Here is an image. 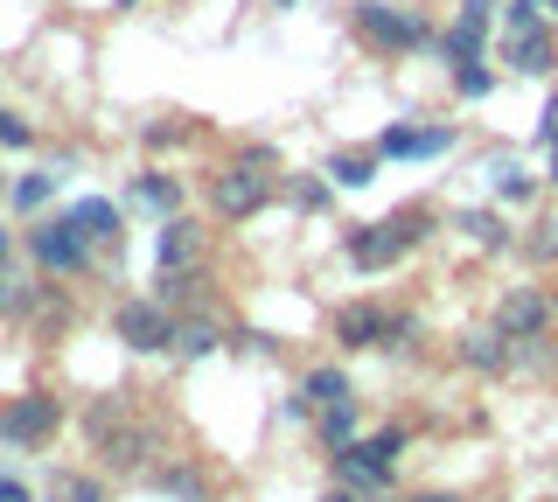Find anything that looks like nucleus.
Instances as JSON below:
<instances>
[{
  "mask_svg": "<svg viewBox=\"0 0 558 502\" xmlns=\"http://www.w3.org/2000/svg\"><path fill=\"white\" fill-rule=\"evenodd\" d=\"M279 154L272 147H244L238 161H223L217 168V182H209V203H217V217L223 223H244V217H258L266 203L279 196Z\"/></svg>",
  "mask_w": 558,
  "mask_h": 502,
  "instance_id": "1",
  "label": "nucleus"
},
{
  "mask_svg": "<svg viewBox=\"0 0 558 502\" xmlns=\"http://www.w3.org/2000/svg\"><path fill=\"white\" fill-rule=\"evenodd\" d=\"M426 223H433L426 203H412V210H398L384 223H356V231H349V266L356 272H391L412 245H426Z\"/></svg>",
  "mask_w": 558,
  "mask_h": 502,
  "instance_id": "2",
  "label": "nucleus"
},
{
  "mask_svg": "<svg viewBox=\"0 0 558 502\" xmlns=\"http://www.w3.org/2000/svg\"><path fill=\"white\" fill-rule=\"evenodd\" d=\"M398 454H405V426H384V432L342 446V454H328V461H336V481H342V489L384 495V489H391V475H398Z\"/></svg>",
  "mask_w": 558,
  "mask_h": 502,
  "instance_id": "3",
  "label": "nucleus"
},
{
  "mask_svg": "<svg viewBox=\"0 0 558 502\" xmlns=\"http://www.w3.org/2000/svg\"><path fill=\"white\" fill-rule=\"evenodd\" d=\"M349 22H356V36L371 42L377 57H405V49H426L433 42L426 14L391 8V0H356V8H349Z\"/></svg>",
  "mask_w": 558,
  "mask_h": 502,
  "instance_id": "4",
  "label": "nucleus"
},
{
  "mask_svg": "<svg viewBox=\"0 0 558 502\" xmlns=\"http://www.w3.org/2000/svg\"><path fill=\"white\" fill-rule=\"evenodd\" d=\"M418 321L398 315V307H377V301H349L336 315V342L342 350H398V342H412Z\"/></svg>",
  "mask_w": 558,
  "mask_h": 502,
  "instance_id": "5",
  "label": "nucleus"
},
{
  "mask_svg": "<svg viewBox=\"0 0 558 502\" xmlns=\"http://www.w3.org/2000/svg\"><path fill=\"white\" fill-rule=\"evenodd\" d=\"M28 258H35L43 272H63V280H70V272L92 266V237L77 231V217H70V210H63V217H43V223L28 231Z\"/></svg>",
  "mask_w": 558,
  "mask_h": 502,
  "instance_id": "6",
  "label": "nucleus"
},
{
  "mask_svg": "<svg viewBox=\"0 0 558 502\" xmlns=\"http://www.w3.org/2000/svg\"><path fill=\"white\" fill-rule=\"evenodd\" d=\"M112 328H119V342H126V350H174V335H182V315H174L161 293H154V301H119Z\"/></svg>",
  "mask_w": 558,
  "mask_h": 502,
  "instance_id": "7",
  "label": "nucleus"
},
{
  "mask_svg": "<svg viewBox=\"0 0 558 502\" xmlns=\"http://www.w3.org/2000/svg\"><path fill=\"white\" fill-rule=\"evenodd\" d=\"M57 426H63V405L49 391H28V397H8V405H0V440H14V446L57 440Z\"/></svg>",
  "mask_w": 558,
  "mask_h": 502,
  "instance_id": "8",
  "label": "nucleus"
},
{
  "mask_svg": "<svg viewBox=\"0 0 558 502\" xmlns=\"http://www.w3.org/2000/svg\"><path fill=\"white\" fill-rule=\"evenodd\" d=\"M551 321H558V301L545 286H510L496 301V328L510 342H531V335H551Z\"/></svg>",
  "mask_w": 558,
  "mask_h": 502,
  "instance_id": "9",
  "label": "nucleus"
},
{
  "mask_svg": "<svg viewBox=\"0 0 558 502\" xmlns=\"http://www.w3.org/2000/svg\"><path fill=\"white\" fill-rule=\"evenodd\" d=\"M502 63H510L517 77H551V71H558V28H551V22L502 28Z\"/></svg>",
  "mask_w": 558,
  "mask_h": 502,
  "instance_id": "10",
  "label": "nucleus"
},
{
  "mask_svg": "<svg viewBox=\"0 0 558 502\" xmlns=\"http://www.w3.org/2000/svg\"><path fill=\"white\" fill-rule=\"evenodd\" d=\"M496 14H502V0H461L453 8V28H447V63H482V49H488V28H496Z\"/></svg>",
  "mask_w": 558,
  "mask_h": 502,
  "instance_id": "11",
  "label": "nucleus"
},
{
  "mask_svg": "<svg viewBox=\"0 0 558 502\" xmlns=\"http://www.w3.org/2000/svg\"><path fill=\"white\" fill-rule=\"evenodd\" d=\"M453 147V126H384L377 154L384 161H433V154Z\"/></svg>",
  "mask_w": 558,
  "mask_h": 502,
  "instance_id": "12",
  "label": "nucleus"
},
{
  "mask_svg": "<svg viewBox=\"0 0 558 502\" xmlns=\"http://www.w3.org/2000/svg\"><path fill=\"white\" fill-rule=\"evenodd\" d=\"M453 356H461L475 377H502V370H510V335H502L496 321H488V328H468V335L453 342Z\"/></svg>",
  "mask_w": 558,
  "mask_h": 502,
  "instance_id": "13",
  "label": "nucleus"
},
{
  "mask_svg": "<svg viewBox=\"0 0 558 502\" xmlns=\"http://www.w3.org/2000/svg\"><path fill=\"white\" fill-rule=\"evenodd\" d=\"M356 397V384H349L342 363H322V370L301 377V391H293V412H328V405H349Z\"/></svg>",
  "mask_w": 558,
  "mask_h": 502,
  "instance_id": "14",
  "label": "nucleus"
},
{
  "mask_svg": "<svg viewBox=\"0 0 558 502\" xmlns=\"http://www.w3.org/2000/svg\"><path fill=\"white\" fill-rule=\"evenodd\" d=\"M203 266V223L196 217H161V272H189Z\"/></svg>",
  "mask_w": 558,
  "mask_h": 502,
  "instance_id": "15",
  "label": "nucleus"
},
{
  "mask_svg": "<svg viewBox=\"0 0 558 502\" xmlns=\"http://www.w3.org/2000/svg\"><path fill=\"white\" fill-rule=\"evenodd\" d=\"M70 217H77V231L92 237V245H112L119 252V203H105V196H84V203H70Z\"/></svg>",
  "mask_w": 558,
  "mask_h": 502,
  "instance_id": "16",
  "label": "nucleus"
},
{
  "mask_svg": "<svg viewBox=\"0 0 558 502\" xmlns=\"http://www.w3.org/2000/svg\"><path fill=\"white\" fill-rule=\"evenodd\" d=\"M314 440H322L328 454H342V446H356V440H363L356 397H349V405H328V412H314Z\"/></svg>",
  "mask_w": 558,
  "mask_h": 502,
  "instance_id": "17",
  "label": "nucleus"
},
{
  "mask_svg": "<svg viewBox=\"0 0 558 502\" xmlns=\"http://www.w3.org/2000/svg\"><path fill=\"white\" fill-rule=\"evenodd\" d=\"M488 188H496V203H531L537 175L523 161H510V154H496V161H488Z\"/></svg>",
  "mask_w": 558,
  "mask_h": 502,
  "instance_id": "18",
  "label": "nucleus"
},
{
  "mask_svg": "<svg viewBox=\"0 0 558 502\" xmlns=\"http://www.w3.org/2000/svg\"><path fill=\"white\" fill-rule=\"evenodd\" d=\"M98 461H105V467H119V475H126V467H140V461H147V432H140V426L98 432Z\"/></svg>",
  "mask_w": 558,
  "mask_h": 502,
  "instance_id": "19",
  "label": "nucleus"
},
{
  "mask_svg": "<svg viewBox=\"0 0 558 502\" xmlns=\"http://www.w3.org/2000/svg\"><path fill=\"white\" fill-rule=\"evenodd\" d=\"M453 231H468L482 252H510V245H517V237H510V223H502L496 210H461V217H453Z\"/></svg>",
  "mask_w": 558,
  "mask_h": 502,
  "instance_id": "20",
  "label": "nucleus"
},
{
  "mask_svg": "<svg viewBox=\"0 0 558 502\" xmlns=\"http://www.w3.org/2000/svg\"><path fill=\"white\" fill-rule=\"evenodd\" d=\"M133 196L147 203L154 217H174V210H182V182H174V175H161V168H147V175L133 182Z\"/></svg>",
  "mask_w": 558,
  "mask_h": 502,
  "instance_id": "21",
  "label": "nucleus"
},
{
  "mask_svg": "<svg viewBox=\"0 0 558 502\" xmlns=\"http://www.w3.org/2000/svg\"><path fill=\"white\" fill-rule=\"evenodd\" d=\"M35 301H43V286H28V272H14V258H8V266H0V315H28V307Z\"/></svg>",
  "mask_w": 558,
  "mask_h": 502,
  "instance_id": "22",
  "label": "nucleus"
},
{
  "mask_svg": "<svg viewBox=\"0 0 558 502\" xmlns=\"http://www.w3.org/2000/svg\"><path fill=\"white\" fill-rule=\"evenodd\" d=\"M377 161H384V154H336V161H328V182H336V188H371Z\"/></svg>",
  "mask_w": 558,
  "mask_h": 502,
  "instance_id": "23",
  "label": "nucleus"
},
{
  "mask_svg": "<svg viewBox=\"0 0 558 502\" xmlns=\"http://www.w3.org/2000/svg\"><path fill=\"white\" fill-rule=\"evenodd\" d=\"M174 350H182V356H209V350H223V328L209 315H189L182 335H174Z\"/></svg>",
  "mask_w": 558,
  "mask_h": 502,
  "instance_id": "24",
  "label": "nucleus"
},
{
  "mask_svg": "<svg viewBox=\"0 0 558 502\" xmlns=\"http://www.w3.org/2000/svg\"><path fill=\"white\" fill-rule=\"evenodd\" d=\"M517 252L531 258V266H558V210H551V217H537V223H531V237H523Z\"/></svg>",
  "mask_w": 558,
  "mask_h": 502,
  "instance_id": "25",
  "label": "nucleus"
},
{
  "mask_svg": "<svg viewBox=\"0 0 558 502\" xmlns=\"http://www.w3.org/2000/svg\"><path fill=\"white\" fill-rule=\"evenodd\" d=\"M49 196H57V175H22V182L8 188V203H14V210H43Z\"/></svg>",
  "mask_w": 558,
  "mask_h": 502,
  "instance_id": "26",
  "label": "nucleus"
},
{
  "mask_svg": "<svg viewBox=\"0 0 558 502\" xmlns=\"http://www.w3.org/2000/svg\"><path fill=\"white\" fill-rule=\"evenodd\" d=\"M453 91H461V98H488V91H496V71H482V63H453Z\"/></svg>",
  "mask_w": 558,
  "mask_h": 502,
  "instance_id": "27",
  "label": "nucleus"
},
{
  "mask_svg": "<svg viewBox=\"0 0 558 502\" xmlns=\"http://www.w3.org/2000/svg\"><path fill=\"white\" fill-rule=\"evenodd\" d=\"M328 188H336V182H314V175H301V182H293V203H301V210H322V203H328Z\"/></svg>",
  "mask_w": 558,
  "mask_h": 502,
  "instance_id": "28",
  "label": "nucleus"
},
{
  "mask_svg": "<svg viewBox=\"0 0 558 502\" xmlns=\"http://www.w3.org/2000/svg\"><path fill=\"white\" fill-rule=\"evenodd\" d=\"M35 140V133L22 126V119H14V112H0V147H28Z\"/></svg>",
  "mask_w": 558,
  "mask_h": 502,
  "instance_id": "29",
  "label": "nucleus"
},
{
  "mask_svg": "<svg viewBox=\"0 0 558 502\" xmlns=\"http://www.w3.org/2000/svg\"><path fill=\"white\" fill-rule=\"evenodd\" d=\"M537 140H545V147H558V91L545 98V126H537Z\"/></svg>",
  "mask_w": 558,
  "mask_h": 502,
  "instance_id": "30",
  "label": "nucleus"
},
{
  "mask_svg": "<svg viewBox=\"0 0 558 502\" xmlns=\"http://www.w3.org/2000/svg\"><path fill=\"white\" fill-rule=\"evenodd\" d=\"M0 502H28V489H22L14 475H0Z\"/></svg>",
  "mask_w": 558,
  "mask_h": 502,
  "instance_id": "31",
  "label": "nucleus"
},
{
  "mask_svg": "<svg viewBox=\"0 0 558 502\" xmlns=\"http://www.w3.org/2000/svg\"><path fill=\"white\" fill-rule=\"evenodd\" d=\"M322 502H371V495H356V489H342V481H336V489H328Z\"/></svg>",
  "mask_w": 558,
  "mask_h": 502,
  "instance_id": "32",
  "label": "nucleus"
},
{
  "mask_svg": "<svg viewBox=\"0 0 558 502\" xmlns=\"http://www.w3.org/2000/svg\"><path fill=\"white\" fill-rule=\"evenodd\" d=\"M8 258H14V231H8V223H0V266H8Z\"/></svg>",
  "mask_w": 558,
  "mask_h": 502,
  "instance_id": "33",
  "label": "nucleus"
},
{
  "mask_svg": "<svg viewBox=\"0 0 558 502\" xmlns=\"http://www.w3.org/2000/svg\"><path fill=\"white\" fill-rule=\"evenodd\" d=\"M412 502H461V495H412Z\"/></svg>",
  "mask_w": 558,
  "mask_h": 502,
  "instance_id": "34",
  "label": "nucleus"
},
{
  "mask_svg": "<svg viewBox=\"0 0 558 502\" xmlns=\"http://www.w3.org/2000/svg\"><path fill=\"white\" fill-rule=\"evenodd\" d=\"M545 182H551V188H558V147H551V175H545Z\"/></svg>",
  "mask_w": 558,
  "mask_h": 502,
  "instance_id": "35",
  "label": "nucleus"
},
{
  "mask_svg": "<svg viewBox=\"0 0 558 502\" xmlns=\"http://www.w3.org/2000/svg\"><path fill=\"white\" fill-rule=\"evenodd\" d=\"M545 8H551V22H558V0H545Z\"/></svg>",
  "mask_w": 558,
  "mask_h": 502,
  "instance_id": "36",
  "label": "nucleus"
},
{
  "mask_svg": "<svg viewBox=\"0 0 558 502\" xmlns=\"http://www.w3.org/2000/svg\"><path fill=\"white\" fill-rule=\"evenodd\" d=\"M272 8H293V0H272Z\"/></svg>",
  "mask_w": 558,
  "mask_h": 502,
  "instance_id": "37",
  "label": "nucleus"
},
{
  "mask_svg": "<svg viewBox=\"0 0 558 502\" xmlns=\"http://www.w3.org/2000/svg\"><path fill=\"white\" fill-rule=\"evenodd\" d=\"M119 8H140V0H119Z\"/></svg>",
  "mask_w": 558,
  "mask_h": 502,
  "instance_id": "38",
  "label": "nucleus"
},
{
  "mask_svg": "<svg viewBox=\"0 0 558 502\" xmlns=\"http://www.w3.org/2000/svg\"><path fill=\"white\" fill-rule=\"evenodd\" d=\"M0 196H8V182H0Z\"/></svg>",
  "mask_w": 558,
  "mask_h": 502,
  "instance_id": "39",
  "label": "nucleus"
}]
</instances>
